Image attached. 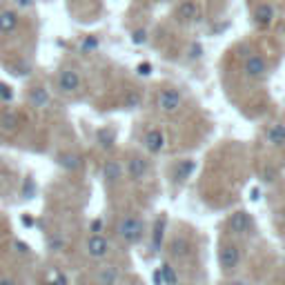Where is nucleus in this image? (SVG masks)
I'll return each instance as SVG.
<instances>
[{"label":"nucleus","instance_id":"38","mask_svg":"<svg viewBox=\"0 0 285 285\" xmlns=\"http://www.w3.org/2000/svg\"><path fill=\"white\" fill-rule=\"evenodd\" d=\"M22 223H25V225H34V221H31V216H22Z\"/></svg>","mask_w":285,"mask_h":285},{"label":"nucleus","instance_id":"37","mask_svg":"<svg viewBox=\"0 0 285 285\" xmlns=\"http://www.w3.org/2000/svg\"><path fill=\"white\" fill-rule=\"evenodd\" d=\"M0 285H16L11 279H0Z\"/></svg>","mask_w":285,"mask_h":285},{"label":"nucleus","instance_id":"19","mask_svg":"<svg viewBox=\"0 0 285 285\" xmlns=\"http://www.w3.org/2000/svg\"><path fill=\"white\" fill-rule=\"evenodd\" d=\"M18 125H20V116H18L16 109L2 111V116H0V129L2 132H16Z\"/></svg>","mask_w":285,"mask_h":285},{"label":"nucleus","instance_id":"33","mask_svg":"<svg viewBox=\"0 0 285 285\" xmlns=\"http://www.w3.org/2000/svg\"><path fill=\"white\" fill-rule=\"evenodd\" d=\"M249 198L258 200V198H261V190H258V187H252V191H249Z\"/></svg>","mask_w":285,"mask_h":285},{"label":"nucleus","instance_id":"23","mask_svg":"<svg viewBox=\"0 0 285 285\" xmlns=\"http://www.w3.org/2000/svg\"><path fill=\"white\" fill-rule=\"evenodd\" d=\"M158 272H160V279H163L165 285H176L178 283V276H176V272H174V267L169 265V263H163Z\"/></svg>","mask_w":285,"mask_h":285},{"label":"nucleus","instance_id":"10","mask_svg":"<svg viewBox=\"0 0 285 285\" xmlns=\"http://www.w3.org/2000/svg\"><path fill=\"white\" fill-rule=\"evenodd\" d=\"M87 254L92 258H105L109 254V240L102 234H92L87 240Z\"/></svg>","mask_w":285,"mask_h":285},{"label":"nucleus","instance_id":"1","mask_svg":"<svg viewBox=\"0 0 285 285\" xmlns=\"http://www.w3.org/2000/svg\"><path fill=\"white\" fill-rule=\"evenodd\" d=\"M118 236L120 240H125L127 245H136L142 240L145 236V223H142L141 216H125L123 221L118 223Z\"/></svg>","mask_w":285,"mask_h":285},{"label":"nucleus","instance_id":"30","mask_svg":"<svg viewBox=\"0 0 285 285\" xmlns=\"http://www.w3.org/2000/svg\"><path fill=\"white\" fill-rule=\"evenodd\" d=\"M136 71H138V76H149L151 74V65H149V62H141V65L136 67Z\"/></svg>","mask_w":285,"mask_h":285},{"label":"nucleus","instance_id":"9","mask_svg":"<svg viewBox=\"0 0 285 285\" xmlns=\"http://www.w3.org/2000/svg\"><path fill=\"white\" fill-rule=\"evenodd\" d=\"M27 100H29V105L34 109H45L51 102V96H49V89L45 85H34L29 89V94H27Z\"/></svg>","mask_w":285,"mask_h":285},{"label":"nucleus","instance_id":"27","mask_svg":"<svg viewBox=\"0 0 285 285\" xmlns=\"http://www.w3.org/2000/svg\"><path fill=\"white\" fill-rule=\"evenodd\" d=\"M11 100H13V89L0 80V102H11Z\"/></svg>","mask_w":285,"mask_h":285},{"label":"nucleus","instance_id":"39","mask_svg":"<svg viewBox=\"0 0 285 285\" xmlns=\"http://www.w3.org/2000/svg\"><path fill=\"white\" fill-rule=\"evenodd\" d=\"M230 285H247V283H245V281H232Z\"/></svg>","mask_w":285,"mask_h":285},{"label":"nucleus","instance_id":"32","mask_svg":"<svg viewBox=\"0 0 285 285\" xmlns=\"http://www.w3.org/2000/svg\"><path fill=\"white\" fill-rule=\"evenodd\" d=\"M16 249H18L20 254H27V252H29V245H25L22 240H16Z\"/></svg>","mask_w":285,"mask_h":285},{"label":"nucleus","instance_id":"40","mask_svg":"<svg viewBox=\"0 0 285 285\" xmlns=\"http://www.w3.org/2000/svg\"><path fill=\"white\" fill-rule=\"evenodd\" d=\"M45 285H56V283H53V281H47V283H45Z\"/></svg>","mask_w":285,"mask_h":285},{"label":"nucleus","instance_id":"29","mask_svg":"<svg viewBox=\"0 0 285 285\" xmlns=\"http://www.w3.org/2000/svg\"><path fill=\"white\" fill-rule=\"evenodd\" d=\"M34 191H36L34 181H31V178H27V181H25V187H22V194H25V198H31V196H34Z\"/></svg>","mask_w":285,"mask_h":285},{"label":"nucleus","instance_id":"4","mask_svg":"<svg viewBox=\"0 0 285 285\" xmlns=\"http://www.w3.org/2000/svg\"><path fill=\"white\" fill-rule=\"evenodd\" d=\"M56 87L60 94H76L80 89V76L76 69H60L56 76Z\"/></svg>","mask_w":285,"mask_h":285},{"label":"nucleus","instance_id":"18","mask_svg":"<svg viewBox=\"0 0 285 285\" xmlns=\"http://www.w3.org/2000/svg\"><path fill=\"white\" fill-rule=\"evenodd\" d=\"M96 142L100 145V149H105V151L114 149V145H116V132L111 127H100L96 132Z\"/></svg>","mask_w":285,"mask_h":285},{"label":"nucleus","instance_id":"14","mask_svg":"<svg viewBox=\"0 0 285 285\" xmlns=\"http://www.w3.org/2000/svg\"><path fill=\"white\" fill-rule=\"evenodd\" d=\"M123 176H125V167L120 160H114V158L105 160V165H102V178L107 183H118L123 181Z\"/></svg>","mask_w":285,"mask_h":285},{"label":"nucleus","instance_id":"17","mask_svg":"<svg viewBox=\"0 0 285 285\" xmlns=\"http://www.w3.org/2000/svg\"><path fill=\"white\" fill-rule=\"evenodd\" d=\"M165 227H167V218L160 214V216L156 218V223H154V230H151V249H154V252H158V249L163 247Z\"/></svg>","mask_w":285,"mask_h":285},{"label":"nucleus","instance_id":"26","mask_svg":"<svg viewBox=\"0 0 285 285\" xmlns=\"http://www.w3.org/2000/svg\"><path fill=\"white\" fill-rule=\"evenodd\" d=\"M132 43L134 45H145L147 43V29L145 27H138L132 31Z\"/></svg>","mask_w":285,"mask_h":285},{"label":"nucleus","instance_id":"25","mask_svg":"<svg viewBox=\"0 0 285 285\" xmlns=\"http://www.w3.org/2000/svg\"><path fill=\"white\" fill-rule=\"evenodd\" d=\"M98 45H100V43H98L96 36H87V38L83 40V45H80V49H83L85 53H92L94 49H98Z\"/></svg>","mask_w":285,"mask_h":285},{"label":"nucleus","instance_id":"34","mask_svg":"<svg viewBox=\"0 0 285 285\" xmlns=\"http://www.w3.org/2000/svg\"><path fill=\"white\" fill-rule=\"evenodd\" d=\"M263 178H265L267 183H270V181H274V172H272V169H265V174H263Z\"/></svg>","mask_w":285,"mask_h":285},{"label":"nucleus","instance_id":"36","mask_svg":"<svg viewBox=\"0 0 285 285\" xmlns=\"http://www.w3.org/2000/svg\"><path fill=\"white\" fill-rule=\"evenodd\" d=\"M18 7H31V0H18Z\"/></svg>","mask_w":285,"mask_h":285},{"label":"nucleus","instance_id":"2","mask_svg":"<svg viewBox=\"0 0 285 285\" xmlns=\"http://www.w3.org/2000/svg\"><path fill=\"white\" fill-rule=\"evenodd\" d=\"M156 105H158V109L163 111V114H176V111H181V107H183V96L178 89L165 87L158 92Z\"/></svg>","mask_w":285,"mask_h":285},{"label":"nucleus","instance_id":"5","mask_svg":"<svg viewBox=\"0 0 285 285\" xmlns=\"http://www.w3.org/2000/svg\"><path fill=\"white\" fill-rule=\"evenodd\" d=\"M252 18L258 29H267V27H272V22H274V18H276V9L272 7L270 2H258L256 7H254Z\"/></svg>","mask_w":285,"mask_h":285},{"label":"nucleus","instance_id":"6","mask_svg":"<svg viewBox=\"0 0 285 285\" xmlns=\"http://www.w3.org/2000/svg\"><path fill=\"white\" fill-rule=\"evenodd\" d=\"M165 142H167L165 141V134L158 127H151L142 134V145H145V149L149 154H160L165 149Z\"/></svg>","mask_w":285,"mask_h":285},{"label":"nucleus","instance_id":"22","mask_svg":"<svg viewBox=\"0 0 285 285\" xmlns=\"http://www.w3.org/2000/svg\"><path fill=\"white\" fill-rule=\"evenodd\" d=\"M118 281V270L114 265H105L98 270V283L100 285H116Z\"/></svg>","mask_w":285,"mask_h":285},{"label":"nucleus","instance_id":"21","mask_svg":"<svg viewBox=\"0 0 285 285\" xmlns=\"http://www.w3.org/2000/svg\"><path fill=\"white\" fill-rule=\"evenodd\" d=\"M80 156L78 154H71V151H65V154H58V165H60L62 169H67V172H76V169L80 167Z\"/></svg>","mask_w":285,"mask_h":285},{"label":"nucleus","instance_id":"8","mask_svg":"<svg viewBox=\"0 0 285 285\" xmlns=\"http://www.w3.org/2000/svg\"><path fill=\"white\" fill-rule=\"evenodd\" d=\"M238 261H240V252H238V247H236V245H232V243L223 245V247H221V254H218V263H221L223 270H225V272L236 270Z\"/></svg>","mask_w":285,"mask_h":285},{"label":"nucleus","instance_id":"35","mask_svg":"<svg viewBox=\"0 0 285 285\" xmlns=\"http://www.w3.org/2000/svg\"><path fill=\"white\" fill-rule=\"evenodd\" d=\"M53 283H56V285H67V279H65V276H62V274H58Z\"/></svg>","mask_w":285,"mask_h":285},{"label":"nucleus","instance_id":"24","mask_svg":"<svg viewBox=\"0 0 285 285\" xmlns=\"http://www.w3.org/2000/svg\"><path fill=\"white\" fill-rule=\"evenodd\" d=\"M141 102H142V98L138 92H129L127 98H125V107H127V109H136V107H141Z\"/></svg>","mask_w":285,"mask_h":285},{"label":"nucleus","instance_id":"16","mask_svg":"<svg viewBox=\"0 0 285 285\" xmlns=\"http://www.w3.org/2000/svg\"><path fill=\"white\" fill-rule=\"evenodd\" d=\"M265 138L272 147H285V125L283 123H272L265 132Z\"/></svg>","mask_w":285,"mask_h":285},{"label":"nucleus","instance_id":"15","mask_svg":"<svg viewBox=\"0 0 285 285\" xmlns=\"http://www.w3.org/2000/svg\"><path fill=\"white\" fill-rule=\"evenodd\" d=\"M125 172L129 174L132 181H142V178L147 176V160L142 158V156H132V158L127 160Z\"/></svg>","mask_w":285,"mask_h":285},{"label":"nucleus","instance_id":"7","mask_svg":"<svg viewBox=\"0 0 285 285\" xmlns=\"http://www.w3.org/2000/svg\"><path fill=\"white\" fill-rule=\"evenodd\" d=\"M252 216H249V212H245V209H238V212H234L230 216V221H227V227H230L234 234H247L249 230H252Z\"/></svg>","mask_w":285,"mask_h":285},{"label":"nucleus","instance_id":"11","mask_svg":"<svg viewBox=\"0 0 285 285\" xmlns=\"http://www.w3.org/2000/svg\"><path fill=\"white\" fill-rule=\"evenodd\" d=\"M176 20L183 22V25H187V22H194L196 18H198V2L196 0H183L181 4L176 7Z\"/></svg>","mask_w":285,"mask_h":285},{"label":"nucleus","instance_id":"3","mask_svg":"<svg viewBox=\"0 0 285 285\" xmlns=\"http://www.w3.org/2000/svg\"><path fill=\"white\" fill-rule=\"evenodd\" d=\"M267 69H270V65H267V58L261 56V53H252V56L245 58L243 62V76L247 80H261L267 76Z\"/></svg>","mask_w":285,"mask_h":285},{"label":"nucleus","instance_id":"20","mask_svg":"<svg viewBox=\"0 0 285 285\" xmlns=\"http://www.w3.org/2000/svg\"><path fill=\"white\" fill-rule=\"evenodd\" d=\"M187 252H190V243H187V238H183V236H176V238L169 243V256L172 258H185Z\"/></svg>","mask_w":285,"mask_h":285},{"label":"nucleus","instance_id":"13","mask_svg":"<svg viewBox=\"0 0 285 285\" xmlns=\"http://www.w3.org/2000/svg\"><path fill=\"white\" fill-rule=\"evenodd\" d=\"M194 169H196V160H190V158L176 160V163H174V167H172V178H174V183H176V185L185 183L187 178L191 176V172H194Z\"/></svg>","mask_w":285,"mask_h":285},{"label":"nucleus","instance_id":"28","mask_svg":"<svg viewBox=\"0 0 285 285\" xmlns=\"http://www.w3.org/2000/svg\"><path fill=\"white\" fill-rule=\"evenodd\" d=\"M200 56H203V47H200L198 43H191L190 49H187V58H190V60H198Z\"/></svg>","mask_w":285,"mask_h":285},{"label":"nucleus","instance_id":"12","mask_svg":"<svg viewBox=\"0 0 285 285\" xmlns=\"http://www.w3.org/2000/svg\"><path fill=\"white\" fill-rule=\"evenodd\" d=\"M18 25H20V16H18L16 9L7 7L0 11V34L2 36H11L18 29Z\"/></svg>","mask_w":285,"mask_h":285},{"label":"nucleus","instance_id":"31","mask_svg":"<svg viewBox=\"0 0 285 285\" xmlns=\"http://www.w3.org/2000/svg\"><path fill=\"white\" fill-rule=\"evenodd\" d=\"M89 230H92L94 234H100V230H102V221H100V218H94L92 225H89Z\"/></svg>","mask_w":285,"mask_h":285}]
</instances>
